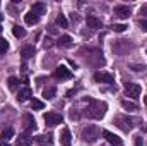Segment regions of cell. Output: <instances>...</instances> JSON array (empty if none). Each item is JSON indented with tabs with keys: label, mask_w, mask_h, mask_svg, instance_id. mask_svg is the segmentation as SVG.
I'll list each match as a JSON object with an SVG mask.
<instances>
[{
	"label": "cell",
	"mask_w": 147,
	"mask_h": 146,
	"mask_svg": "<svg viewBox=\"0 0 147 146\" xmlns=\"http://www.w3.org/2000/svg\"><path fill=\"white\" fill-rule=\"evenodd\" d=\"M103 136H105V139L108 141V143H111L113 146H116V145H121V139L116 136V134H113V132H110V131H103L101 132Z\"/></svg>",
	"instance_id": "7c38bea8"
},
{
	"label": "cell",
	"mask_w": 147,
	"mask_h": 146,
	"mask_svg": "<svg viewBox=\"0 0 147 146\" xmlns=\"http://www.w3.org/2000/svg\"><path fill=\"white\" fill-rule=\"evenodd\" d=\"M24 21H26V24H36L38 21H39V17H38L36 14H33L31 10L24 16Z\"/></svg>",
	"instance_id": "ffe728a7"
},
{
	"label": "cell",
	"mask_w": 147,
	"mask_h": 146,
	"mask_svg": "<svg viewBox=\"0 0 147 146\" xmlns=\"http://www.w3.org/2000/svg\"><path fill=\"white\" fill-rule=\"evenodd\" d=\"M116 146H121V145H116Z\"/></svg>",
	"instance_id": "74e56055"
},
{
	"label": "cell",
	"mask_w": 147,
	"mask_h": 146,
	"mask_svg": "<svg viewBox=\"0 0 147 146\" xmlns=\"http://www.w3.org/2000/svg\"><path fill=\"white\" fill-rule=\"evenodd\" d=\"M7 84H9V89H16V88L19 86V79H17V77H14V76H10V77H9V81H7Z\"/></svg>",
	"instance_id": "d4e9b609"
},
{
	"label": "cell",
	"mask_w": 147,
	"mask_h": 146,
	"mask_svg": "<svg viewBox=\"0 0 147 146\" xmlns=\"http://www.w3.org/2000/svg\"><path fill=\"white\" fill-rule=\"evenodd\" d=\"M94 81L96 83H105V84H113L115 83V76L108 72H96L94 74Z\"/></svg>",
	"instance_id": "ba28073f"
},
{
	"label": "cell",
	"mask_w": 147,
	"mask_h": 146,
	"mask_svg": "<svg viewBox=\"0 0 147 146\" xmlns=\"http://www.w3.org/2000/svg\"><path fill=\"white\" fill-rule=\"evenodd\" d=\"M121 107L125 110H128V112H134V110H137V103H134V102H128V100H121Z\"/></svg>",
	"instance_id": "603a6c76"
},
{
	"label": "cell",
	"mask_w": 147,
	"mask_h": 146,
	"mask_svg": "<svg viewBox=\"0 0 147 146\" xmlns=\"http://www.w3.org/2000/svg\"><path fill=\"white\" fill-rule=\"evenodd\" d=\"M99 138H101V131H99L98 126H87V127L82 129V139H84L86 143L92 145V143H96Z\"/></svg>",
	"instance_id": "7a4b0ae2"
},
{
	"label": "cell",
	"mask_w": 147,
	"mask_h": 146,
	"mask_svg": "<svg viewBox=\"0 0 147 146\" xmlns=\"http://www.w3.org/2000/svg\"><path fill=\"white\" fill-rule=\"evenodd\" d=\"M43 119H45L46 126H50V127L58 126V124H62V122H63V117H62L60 113H55V112H48V113H45V115H43Z\"/></svg>",
	"instance_id": "3957f363"
},
{
	"label": "cell",
	"mask_w": 147,
	"mask_h": 146,
	"mask_svg": "<svg viewBox=\"0 0 147 146\" xmlns=\"http://www.w3.org/2000/svg\"><path fill=\"white\" fill-rule=\"evenodd\" d=\"M140 14L147 17V5H142V7H140Z\"/></svg>",
	"instance_id": "1f68e13d"
},
{
	"label": "cell",
	"mask_w": 147,
	"mask_h": 146,
	"mask_svg": "<svg viewBox=\"0 0 147 146\" xmlns=\"http://www.w3.org/2000/svg\"><path fill=\"white\" fill-rule=\"evenodd\" d=\"M57 24H58L60 28H67V26H69V21H67V17H65L63 14H58V16H57Z\"/></svg>",
	"instance_id": "cb8c5ba5"
},
{
	"label": "cell",
	"mask_w": 147,
	"mask_h": 146,
	"mask_svg": "<svg viewBox=\"0 0 147 146\" xmlns=\"http://www.w3.org/2000/svg\"><path fill=\"white\" fill-rule=\"evenodd\" d=\"M31 143H33V138L24 132V134H21V136L17 138V143H16V145L17 146H29Z\"/></svg>",
	"instance_id": "2e32d148"
},
{
	"label": "cell",
	"mask_w": 147,
	"mask_h": 146,
	"mask_svg": "<svg viewBox=\"0 0 147 146\" xmlns=\"http://www.w3.org/2000/svg\"><path fill=\"white\" fill-rule=\"evenodd\" d=\"M12 35H14L16 38H24V36H26V29L16 24V26L12 28Z\"/></svg>",
	"instance_id": "44dd1931"
},
{
	"label": "cell",
	"mask_w": 147,
	"mask_h": 146,
	"mask_svg": "<svg viewBox=\"0 0 147 146\" xmlns=\"http://www.w3.org/2000/svg\"><path fill=\"white\" fill-rule=\"evenodd\" d=\"M31 12H33V14H36L38 17H39L41 14H46V5H45V3H41V2L33 3V5H31Z\"/></svg>",
	"instance_id": "9a60e30c"
},
{
	"label": "cell",
	"mask_w": 147,
	"mask_h": 146,
	"mask_svg": "<svg viewBox=\"0 0 147 146\" xmlns=\"http://www.w3.org/2000/svg\"><path fill=\"white\" fill-rule=\"evenodd\" d=\"M34 141H36V145L39 146H50L53 143V136L51 134H39L34 138Z\"/></svg>",
	"instance_id": "30bf717a"
},
{
	"label": "cell",
	"mask_w": 147,
	"mask_h": 146,
	"mask_svg": "<svg viewBox=\"0 0 147 146\" xmlns=\"http://www.w3.org/2000/svg\"><path fill=\"white\" fill-rule=\"evenodd\" d=\"M0 146H10V145H9L7 141H3V143H0Z\"/></svg>",
	"instance_id": "836d02e7"
},
{
	"label": "cell",
	"mask_w": 147,
	"mask_h": 146,
	"mask_svg": "<svg viewBox=\"0 0 147 146\" xmlns=\"http://www.w3.org/2000/svg\"><path fill=\"white\" fill-rule=\"evenodd\" d=\"M111 29H113L115 33H123V31L127 29V26H125V24H113Z\"/></svg>",
	"instance_id": "4316f807"
},
{
	"label": "cell",
	"mask_w": 147,
	"mask_h": 146,
	"mask_svg": "<svg viewBox=\"0 0 147 146\" xmlns=\"http://www.w3.org/2000/svg\"><path fill=\"white\" fill-rule=\"evenodd\" d=\"M7 50H9V43H7V40L0 38V53H5Z\"/></svg>",
	"instance_id": "83f0119b"
},
{
	"label": "cell",
	"mask_w": 147,
	"mask_h": 146,
	"mask_svg": "<svg viewBox=\"0 0 147 146\" xmlns=\"http://www.w3.org/2000/svg\"><path fill=\"white\" fill-rule=\"evenodd\" d=\"M0 19H2V14H0Z\"/></svg>",
	"instance_id": "8d00e7d4"
},
{
	"label": "cell",
	"mask_w": 147,
	"mask_h": 146,
	"mask_svg": "<svg viewBox=\"0 0 147 146\" xmlns=\"http://www.w3.org/2000/svg\"><path fill=\"white\" fill-rule=\"evenodd\" d=\"M22 122H24V131H26V134H29V132L36 131V120L33 119V115L26 113V115L22 117Z\"/></svg>",
	"instance_id": "52a82bcc"
},
{
	"label": "cell",
	"mask_w": 147,
	"mask_h": 146,
	"mask_svg": "<svg viewBox=\"0 0 147 146\" xmlns=\"http://www.w3.org/2000/svg\"><path fill=\"white\" fill-rule=\"evenodd\" d=\"M86 102H89V107L84 112L89 119H103L105 113H106V103L105 102H98V100H91V98H86Z\"/></svg>",
	"instance_id": "6da1fadb"
},
{
	"label": "cell",
	"mask_w": 147,
	"mask_h": 146,
	"mask_svg": "<svg viewBox=\"0 0 147 146\" xmlns=\"http://www.w3.org/2000/svg\"><path fill=\"white\" fill-rule=\"evenodd\" d=\"M33 96V91H31V88H22V89H19V93H17V100L19 102H26V100H29Z\"/></svg>",
	"instance_id": "4fadbf2b"
},
{
	"label": "cell",
	"mask_w": 147,
	"mask_h": 146,
	"mask_svg": "<svg viewBox=\"0 0 147 146\" xmlns=\"http://www.w3.org/2000/svg\"><path fill=\"white\" fill-rule=\"evenodd\" d=\"M132 67V71H135V72H144L146 71V65H137V64H134V65H130Z\"/></svg>",
	"instance_id": "f1b7e54d"
},
{
	"label": "cell",
	"mask_w": 147,
	"mask_h": 146,
	"mask_svg": "<svg viewBox=\"0 0 147 146\" xmlns=\"http://www.w3.org/2000/svg\"><path fill=\"white\" fill-rule=\"evenodd\" d=\"M50 46H51V40L46 38V40H45V48H50Z\"/></svg>",
	"instance_id": "d6a6232c"
},
{
	"label": "cell",
	"mask_w": 147,
	"mask_h": 146,
	"mask_svg": "<svg viewBox=\"0 0 147 146\" xmlns=\"http://www.w3.org/2000/svg\"><path fill=\"white\" fill-rule=\"evenodd\" d=\"M53 77L58 79V81H67V79H72V72H70V69H67L65 65H60V67L55 69Z\"/></svg>",
	"instance_id": "277c9868"
},
{
	"label": "cell",
	"mask_w": 147,
	"mask_h": 146,
	"mask_svg": "<svg viewBox=\"0 0 147 146\" xmlns=\"http://www.w3.org/2000/svg\"><path fill=\"white\" fill-rule=\"evenodd\" d=\"M0 33H2V24H0Z\"/></svg>",
	"instance_id": "d590c367"
},
{
	"label": "cell",
	"mask_w": 147,
	"mask_h": 146,
	"mask_svg": "<svg viewBox=\"0 0 147 146\" xmlns=\"http://www.w3.org/2000/svg\"><path fill=\"white\" fill-rule=\"evenodd\" d=\"M132 122H135V120H134V119H128V117H123V115L115 117V124H116L120 129H123V131H130V129L134 127Z\"/></svg>",
	"instance_id": "5b68a950"
},
{
	"label": "cell",
	"mask_w": 147,
	"mask_h": 146,
	"mask_svg": "<svg viewBox=\"0 0 147 146\" xmlns=\"http://www.w3.org/2000/svg\"><path fill=\"white\" fill-rule=\"evenodd\" d=\"M142 145H144L142 136H135V146H142Z\"/></svg>",
	"instance_id": "4dcf8cb0"
},
{
	"label": "cell",
	"mask_w": 147,
	"mask_h": 146,
	"mask_svg": "<svg viewBox=\"0 0 147 146\" xmlns=\"http://www.w3.org/2000/svg\"><path fill=\"white\" fill-rule=\"evenodd\" d=\"M57 45H58L60 48H70V46H72V38L69 36V35H63V36L58 38Z\"/></svg>",
	"instance_id": "5bb4252c"
},
{
	"label": "cell",
	"mask_w": 147,
	"mask_h": 146,
	"mask_svg": "<svg viewBox=\"0 0 147 146\" xmlns=\"http://www.w3.org/2000/svg\"><path fill=\"white\" fill-rule=\"evenodd\" d=\"M86 23H87V26L92 28V29H99V28H103V21L98 19L96 16H87V17H86Z\"/></svg>",
	"instance_id": "8fae6325"
},
{
	"label": "cell",
	"mask_w": 147,
	"mask_h": 146,
	"mask_svg": "<svg viewBox=\"0 0 147 146\" xmlns=\"http://www.w3.org/2000/svg\"><path fill=\"white\" fill-rule=\"evenodd\" d=\"M125 91H127V96L130 98H139L140 93H142V88L139 84H134V83H125Z\"/></svg>",
	"instance_id": "8992f818"
},
{
	"label": "cell",
	"mask_w": 147,
	"mask_h": 146,
	"mask_svg": "<svg viewBox=\"0 0 147 146\" xmlns=\"http://www.w3.org/2000/svg\"><path fill=\"white\" fill-rule=\"evenodd\" d=\"M139 24H140V29H142V31H147V19H140Z\"/></svg>",
	"instance_id": "f546056e"
},
{
	"label": "cell",
	"mask_w": 147,
	"mask_h": 146,
	"mask_svg": "<svg viewBox=\"0 0 147 146\" xmlns=\"http://www.w3.org/2000/svg\"><path fill=\"white\" fill-rule=\"evenodd\" d=\"M31 107H33L34 110H41L45 105H43V102H39V100H36V98H33V100H31Z\"/></svg>",
	"instance_id": "484cf974"
},
{
	"label": "cell",
	"mask_w": 147,
	"mask_h": 146,
	"mask_svg": "<svg viewBox=\"0 0 147 146\" xmlns=\"http://www.w3.org/2000/svg\"><path fill=\"white\" fill-rule=\"evenodd\" d=\"M21 55H22L24 59H31V57L34 55V46H33V45H26V46H22Z\"/></svg>",
	"instance_id": "e0dca14e"
},
{
	"label": "cell",
	"mask_w": 147,
	"mask_h": 146,
	"mask_svg": "<svg viewBox=\"0 0 147 146\" xmlns=\"http://www.w3.org/2000/svg\"><path fill=\"white\" fill-rule=\"evenodd\" d=\"M70 141H72L70 131H69V129H63V131H62V145L63 146H70Z\"/></svg>",
	"instance_id": "d6986e66"
},
{
	"label": "cell",
	"mask_w": 147,
	"mask_h": 146,
	"mask_svg": "<svg viewBox=\"0 0 147 146\" xmlns=\"http://www.w3.org/2000/svg\"><path fill=\"white\" fill-rule=\"evenodd\" d=\"M12 136H14V129H12V127H7V129H3V131H2V134H0L2 141H9Z\"/></svg>",
	"instance_id": "7402d4cb"
},
{
	"label": "cell",
	"mask_w": 147,
	"mask_h": 146,
	"mask_svg": "<svg viewBox=\"0 0 147 146\" xmlns=\"http://www.w3.org/2000/svg\"><path fill=\"white\" fill-rule=\"evenodd\" d=\"M144 103H146V107H147V96H144Z\"/></svg>",
	"instance_id": "e575fe53"
},
{
	"label": "cell",
	"mask_w": 147,
	"mask_h": 146,
	"mask_svg": "<svg viewBox=\"0 0 147 146\" xmlns=\"http://www.w3.org/2000/svg\"><path fill=\"white\" fill-rule=\"evenodd\" d=\"M55 95H57V88H55V86H48V88H45V91H43V96H45L46 100L55 98Z\"/></svg>",
	"instance_id": "ac0fdd59"
},
{
	"label": "cell",
	"mask_w": 147,
	"mask_h": 146,
	"mask_svg": "<svg viewBox=\"0 0 147 146\" xmlns=\"http://www.w3.org/2000/svg\"><path fill=\"white\" fill-rule=\"evenodd\" d=\"M113 12H115V16H118L120 19H128V17H130V7H128V5H116Z\"/></svg>",
	"instance_id": "9c48e42d"
}]
</instances>
